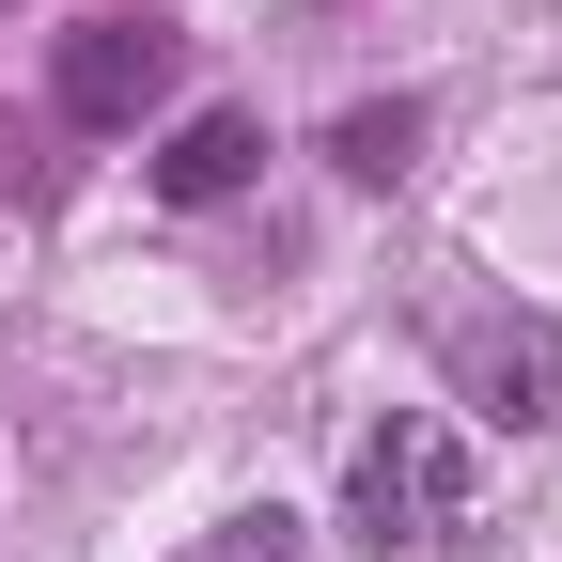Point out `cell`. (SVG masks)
I'll return each mask as SVG.
<instances>
[{
  "mask_svg": "<svg viewBox=\"0 0 562 562\" xmlns=\"http://www.w3.org/2000/svg\"><path fill=\"white\" fill-rule=\"evenodd\" d=\"M453 391H469L484 422H547V406H562V328H547V313H469V328H453Z\"/></svg>",
  "mask_w": 562,
  "mask_h": 562,
  "instance_id": "obj_2",
  "label": "cell"
},
{
  "mask_svg": "<svg viewBox=\"0 0 562 562\" xmlns=\"http://www.w3.org/2000/svg\"><path fill=\"white\" fill-rule=\"evenodd\" d=\"M203 562H313V547H297V516H281V501H250V516L203 531Z\"/></svg>",
  "mask_w": 562,
  "mask_h": 562,
  "instance_id": "obj_6",
  "label": "cell"
},
{
  "mask_svg": "<svg viewBox=\"0 0 562 562\" xmlns=\"http://www.w3.org/2000/svg\"><path fill=\"white\" fill-rule=\"evenodd\" d=\"M328 157L360 172V188H406V172H422V110H406V94H391V110H344V125H328Z\"/></svg>",
  "mask_w": 562,
  "mask_h": 562,
  "instance_id": "obj_5",
  "label": "cell"
},
{
  "mask_svg": "<svg viewBox=\"0 0 562 562\" xmlns=\"http://www.w3.org/2000/svg\"><path fill=\"white\" fill-rule=\"evenodd\" d=\"M344 531H360L375 562H453L484 531V484H469V438L453 422H375L360 453H344Z\"/></svg>",
  "mask_w": 562,
  "mask_h": 562,
  "instance_id": "obj_1",
  "label": "cell"
},
{
  "mask_svg": "<svg viewBox=\"0 0 562 562\" xmlns=\"http://www.w3.org/2000/svg\"><path fill=\"white\" fill-rule=\"evenodd\" d=\"M250 157H266L250 110H188V125H172V157H157V188H172V203H235V188H250Z\"/></svg>",
  "mask_w": 562,
  "mask_h": 562,
  "instance_id": "obj_4",
  "label": "cell"
},
{
  "mask_svg": "<svg viewBox=\"0 0 562 562\" xmlns=\"http://www.w3.org/2000/svg\"><path fill=\"white\" fill-rule=\"evenodd\" d=\"M172 94V32L157 16H94V32H63V110L79 125H140Z\"/></svg>",
  "mask_w": 562,
  "mask_h": 562,
  "instance_id": "obj_3",
  "label": "cell"
}]
</instances>
